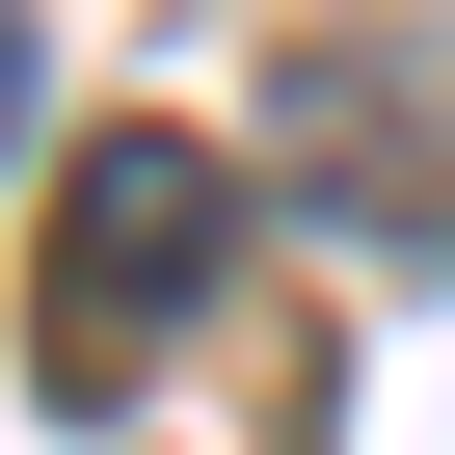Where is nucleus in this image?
Masks as SVG:
<instances>
[{
    "instance_id": "nucleus-1",
    "label": "nucleus",
    "mask_w": 455,
    "mask_h": 455,
    "mask_svg": "<svg viewBox=\"0 0 455 455\" xmlns=\"http://www.w3.org/2000/svg\"><path fill=\"white\" fill-rule=\"evenodd\" d=\"M214 242H242V188H214L188 134H108V161L54 188V268H28V402H134V375L188 348Z\"/></svg>"
},
{
    "instance_id": "nucleus-2",
    "label": "nucleus",
    "mask_w": 455,
    "mask_h": 455,
    "mask_svg": "<svg viewBox=\"0 0 455 455\" xmlns=\"http://www.w3.org/2000/svg\"><path fill=\"white\" fill-rule=\"evenodd\" d=\"M402 161V242H455V54H402V28H322L295 54V161Z\"/></svg>"
},
{
    "instance_id": "nucleus-3",
    "label": "nucleus",
    "mask_w": 455,
    "mask_h": 455,
    "mask_svg": "<svg viewBox=\"0 0 455 455\" xmlns=\"http://www.w3.org/2000/svg\"><path fill=\"white\" fill-rule=\"evenodd\" d=\"M0 134H28V0H0Z\"/></svg>"
}]
</instances>
